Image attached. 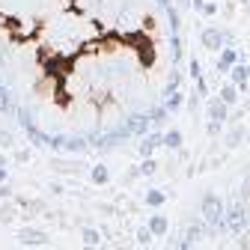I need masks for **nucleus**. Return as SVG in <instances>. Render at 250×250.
Listing matches in <instances>:
<instances>
[{
	"label": "nucleus",
	"mask_w": 250,
	"mask_h": 250,
	"mask_svg": "<svg viewBox=\"0 0 250 250\" xmlns=\"http://www.w3.org/2000/svg\"><path fill=\"white\" fill-rule=\"evenodd\" d=\"M203 214H206V221L211 224V227H217L221 224V203H217V197H203Z\"/></svg>",
	"instance_id": "f257e3e1"
},
{
	"label": "nucleus",
	"mask_w": 250,
	"mask_h": 250,
	"mask_svg": "<svg viewBox=\"0 0 250 250\" xmlns=\"http://www.w3.org/2000/svg\"><path fill=\"white\" fill-rule=\"evenodd\" d=\"M203 45L206 48H211V51H217V48H229V42H227V36L221 33V30H203Z\"/></svg>",
	"instance_id": "f03ea898"
},
{
	"label": "nucleus",
	"mask_w": 250,
	"mask_h": 250,
	"mask_svg": "<svg viewBox=\"0 0 250 250\" xmlns=\"http://www.w3.org/2000/svg\"><path fill=\"white\" fill-rule=\"evenodd\" d=\"M227 224H229V229L232 232H238L241 227H244V211L235 206V208H229V214H227Z\"/></svg>",
	"instance_id": "7ed1b4c3"
},
{
	"label": "nucleus",
	"mask_w": 250,
	"mask_h": 250,
	"mask_svg": "<svg viewBox=\"0 0 250 250\" xmlns=\"http://www.w3.org/2000/svg\"><path fill=\"white\" fill-rule=\"evenodd\" d=\"M208 116H211V122H224L227 119V104L217 99V102H211L208 104Z\"/></svg>",
	"instance_id": "20e7f679"
},
{
	"label": "nucleus",
	"mask_w": 250,
	"mask_h": 250,
	"mask_svg": "<svg viewBox=\"0 0 250 250\" xmlns=\"http://www.w3.org/2000/svg\"><path fill=\"white\" fill-rule=\"evenodd\" d=\"M232 66H238V54L232 51V48H224V54H221V72H227V69H232Z\"/></svg>",
	"instance_id": "39448f33"
},
{
	"label": "nucleus",
	"mask_w": 250,
	"mask_h": 250,
	"mask_svg": "<svg viewBox=\"0 0 250 250\" xmlns=\"http://www.w3.org/2000/svg\"><path fill=\"white\" fill-rule=\"evenodd\" d=\"M250 81V66H241V62H238V66H232V83L235 86H244Z\"/></svg>",
	"instance_id": "423d86ee"
},
{
	"label": "nucleus",
	"mask_w": 250,
	"mask_h": 250,
	"mask_svg": "<svg viewBox=\"0 0 250 250\" xmlns=\"http://www.w3.org/2000/svg\"><path fill=\"white\" fill-rule=\"evenodd\" d=\"M149 232H152V235H164V232H167V221H164L161 214H155L152 221H149Z\"/></svg>",
	"instance_id": "0eeeda50"
},
{
	"label": "nucleus",
	"mask_w": 250,
	"mask_h": 250,
	"mask_svg": "<svg viewBox=\"0 0 250 250\" xmlns=\"http://www.w3.org/2000/svg\"><path fill=\"white\" fill-rule=\"evenodd\" d=\"M92 182H96V185H104V182H107V167H104V164H96V167H92Z\"/></svg>",
	"instance_id": "6e6552de"
},
{
	"label": "nucleus",
	"mask_w": 250,
	"mask_h": 250,
	"mask_svg": "<svg viewBox=\"0 0 250 250\" xmlns=\"http://www.w3.org/2000/svg\"><path fill=\"white\" fill-rule=\"evenodd\" d=\"M128 131H137V134H143V131H146V116H134V119L128 122Z\"/></svg>",
	"instance_id": "1a4fd4ad"
},
{
	"label": "nucleus",
	"mask_w": 250,
	"mask_h": 250,
	"mask_svg": "<svg viewBox=\"0 0 250 250\" xmlns=\"http://www.w3.org/2000/svg\"><path fill=\"white\" fill-rule=\"evenodd\" d=\"M164 143H167L170 149H179V146H182V134H179V131H167V134H164Z\"/></svg>",
	"instance_id": "9d476101"
},
{
	"label": "nucleus",
	"mask_w": 250,
	"mask_h": 250,
	"mask_svg": "<svg viewBox=\"0 0 250 250\" xmlns=\"http://www.w3.org/2000/svg\"><path fill=\"white\" fill-rule=\"evenodd\" d=\"M146 203H149V206H161V203H164V194H161V191H149V194H146Z\"/></svg>",
	"instance_id": "9b49d317"
},
{
	"label": "nucleus",
	"mask_w": 250,
	"mask_h": 250,
	"mask_svg": "<svg viewBox=\"0 0 250 250\" xmlns=\"http://www.w3.org/2000/svg\"><path fill=\"white\" fill-rule=\"evenodd\" d=\"M179 104H182V96H179V92H173V96H167V102H164V107H167V110H176Z\"/></svg>",
	"instance_id": "f8f14e48"
},
{
	"label": "nucleus",
	"mask_w": 250,
	"mask_h": 250,
	"mask_svg": "<svg viewBox=\"0 0 250 250\" xmlns=\"http://www.w3.org/2000/svg\"><path fill=\"white\" fill-rule=\"evenodd\" d=\"M221 102H224V104H232V102H235V89H232V86H224Z\"/></svg>",
	"instance_id": "ddd939ff"
},
{
	"label": "nucleus",
	"mask_w": 250,
	"mask_h": 250,
	"mask_svg": "<svg viewBox=\"0 0 250 250\" xmlns=\"http://www.w3.org/2000/svg\"><path fill=\"white\" fill-rule=\"evenodd\" d=\"M176 86H179V72H173V75H170V81H167V89H164V92H167V96H173Z\"/></svg>",
	"instance_id": "4468645a"
},
{
	"label": "nucleus",
	"mask_w": 250,
	"mask_h": 250,
	"mask_svg": "<svg viewBox=\"0 0 250 250\" xmlns=\"http://www.w3.org/2000/svg\"><path fill=\"white\" fill-rule=\"evenodd\" d=\"M158 140H161V137H149V140H143V143H140V152H143V155H149V152H152V146L158 143Z\"/></svg>",
	"instance_id": "2eb2a0df"
},
{
	"label": "nucleus",
	"mask_w": 250,
	"mask_h": 250,
	"mask_svg": "<svg viewBox=\"0 0 250 250\" xmlns=\"http://www.w3.org/2000/svg\"><path fill=\"white\" fill-rule=\"evenodd\" d=\"M140 173H143V176H152V173H155V161H143Z\"/></svg>",
	"instance_id": "dca6fc26"
},
{
	"label": "nucleus",
	"mask_w": 250,
	"mask_h": 250,
	"mask_svg": "<svg viewBox=\"0 0 250 250\" xmlns=\"http://www.w3.org/2000/svg\"><path fill=\"white\" fill-rule=\"evenodd\" d=\"M191 78H194V81H200V78H203V72H200V62H197V60L191 62Z\"/></svg>",
	"instance_id": "f3484780"
},
{
	"label": "nucleus",
	"mask_w": 250,
	"mask_h": 250,
	"mask_svg": "<svg viewBox=\"0 0 250 250\" xmlns=\"http://www.w3.org/2000/svg\"><path fill=\"white\" fill-rule=\"evenodd\" d=\"M83 241H86V244H96V241H99V232H83Z\"/></svg>",
	"instance_id": "a211bd4d"
},
{
	"label": "nucleus",
	"mask_w": 250,
	"mask_h": 250,
	"mask_svg": "<svg viewBox=\"0 0 250 250\" xmlns=\"http://www.w3.org/2000/svg\"><path fill=\"white\" fill-rule=\"evenodd\" d=\"M221 131V122H208V134H217Z\"/></svg>",
	"instance_id": "6ab92c4d"
},
{
	"label": "nucleus",
	"mask_w": 250,
	"mask_h": 250,
	"mask_svg": "<svg viewBox=\"0 0 250 250\" xmlns=\"http://www.w3.org/2000/svg\"><path fill=\"white\" fill-rule=\"evenodd\" d=\"M197 89H200V96H206V92H208V89H206V81H203V78L197 81Z\"/></svg>",
	"instance_id": "aec40b11"
},
{
	"label": "nucleus",
	"mask_w": 250,
	"mask_h": 250,
	"mask_svg": "<svg viewBox=\"0 0 250 250\" xmlns=\"http://www.w3.org/2000/svg\"><path fill=\"white\" fill-rule=\"evenodd\" d=\"M149 235H152L149 229H140V232H137V238H140V241H149Z\"/></svg>",
	"instance_id": "412c9836"
},
{
	"label": "nucleus",
	"mask_w": 250,
	"mask_h": 250,
	"mask_svg": "<svg viewBox=\"0 0 250 250\" xmlns=\"http://www.w3.org/2000/svg\"><path fill=\"white\" fill-rule=\"evenodd\" d=\"M191 3H194V6H197V9H200V12H203V9H206V0H191Z\"/></svg>",
	"instance_id": "4be33fe9"
},
{
	"label": "nucleus",
	"mask_w": 250,
	"mask_h": 250,
	"mask_svg": "<svg viewBox=\"0 0 250 250\" xmlns=\"http://www.w3.org/2000/svg\"><path fill=\"white\" fill-rule=\"evenodd\" d=\"M158 3H161L164 9H173V6H170V0H158Z\"/></svg>",
	"instance_id": "5701e85b"
},
{
	"label": "nucleus",
	"mask_w": 250,
	"mask_h": 250,
	"mask_svg": "<svg viewBox=\"0 0 250 250\" xmlns=\"http://www.w3.org/2000/svg\"><path fill=\"white\" fill-rule=\"evenodd\" d=\"M3 176H6V173H3V170H0V179H3Z\"/></svg>",
	"instance_id": "b1692460"
}]
</instances>
